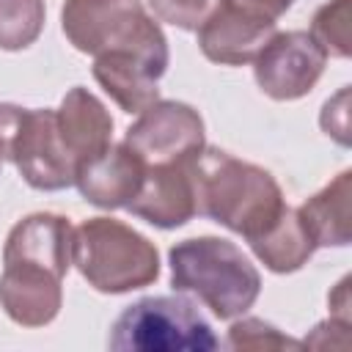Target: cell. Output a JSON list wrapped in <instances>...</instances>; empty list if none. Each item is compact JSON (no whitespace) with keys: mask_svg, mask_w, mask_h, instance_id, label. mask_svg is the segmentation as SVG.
Listing matches in <instances>:
<instances>
[{"mask_svg":"<svg viewBox=\"0 0 352 352\" xmlns=\"http://www.w3.org/2000/svg\"><path fill=\"white\" fill-rule=\"evenodd\" d=\"M44 28V0H0V50L30 47Z\"/></svg>","mask_w":352,"mask_h":352,"instance_id":"cell-17","label":"cell"},{"mask_svg":"<svg viewBox=\"0 0 352 352\" xmlns=\"http://www.w3.org/2000/svg\"><path fill=\"white\" fill-rule=\"evenodd\" d=\"M275 36V22L236 11L231 6H220L212 19L198 28V47L201 52L226 66H242L256 60L264 44Z\"/></svg>","mask_w":352,"mask_h":352,"instance_id":"cell-11","label":"cell"},{"mask_svg":"<svg viewBox=\"0 0 352 352\" xmlns=\"http://www.w3.org/2000/svg\"><path fill=\"white\" fill-rule=\"evenodd\" d=\"M124 143L146 168L184 162L204 148V121L184 102H154L126 129Z\"/></svg>","mask_w":352,"mask_h":352,"instance_id":"cell-7","label":"cell"},{"mask_svg":"<svg viewBox=\"0 0 352 352\" xmlns=\"http://www.w3.org/2000/svg\"><path fill=\"white\" fill-rule=\"evenodd\" d=\"M349 198H352V173L344 170L322 192H316L297 209L316 248H330V245L341 248L349 242L352 236Z\"/></svg>","mask_w":352,"mask_h":352,"instance_id":"cell-15","label":"cell"},{"mask_svg":"<svg viewBox=\"0 0 352 352\" xmlns=\"http://www.w3.org/2000/svg\"><path fill=\"white\" fill-rule=\"evenodd\" d=\"M110 349H217L209 322L179 297H146L129 305L113 324Z\"/></svg>","mask_w":352,"mask_h":352,"instance_id":"cell-6","label":"cell"},{"mask_svg":"<svg viewBox=\"0 0 352 352\" xmlns=\"http://www.w3.org/2000/svg\"><path fill=\"white\" fill-rule=\"evenodd\" d=\"M223 3L236 8V11H245V14H253V16L275 22L280 14H286L292 8L294 0H223Z\"/></svg>","mask_w":352,"mask_h":352,"instance_id":"cell-22","label":"cell"},{"mask_svg":"<svg viewBox=\"0 0 352 352\" xmlns=\"http://www.w3.org/2000/svg\"><path fill=\"white\" fill-rule=\"evenodd\" d=\"M324 50L314 41L311 33L305 30H289V33H275L264 50L256 55V82L258 88L278 102L300 99L305 96L316 80L324 72Z\"/></svg>","mask_w":352,"mask_h":352,"instance_id":"cell-8","label":"cell"},{"mask_svg":"<svg viewBox=\"0 0 352 352\" xmlns=\"http://www.w3.org/2000/svg\"><path fill=\"white\" fill-rule=\"evenodd\" d=\"M19 176L36 190H63L74 184V160L66 154L55 110H22L11 154Z\"/></svg>","mask_w":352,"mask_h":352,"instance_id":"cell-9","label":"cell"},{"mask_svg":"<svg viewBox=\"0 0 352 352\" xmlns=\"http://www.w3.org/2000/svg\"><path fill=\"white\" fill-rule=\"evenodd\" d=\"M143 176L146 165L126 143H121L82 160L74 170V184L88 204L102 209H118L129 206L143 184Z\"/></svg>","mask_w":352,"mask_h":352,"instance_id":"cell-10","label":"cell"},{"mask_svg":"<svg viewBox=\"0 0 352 352\" xmlns=\"http://www.w3.org/2000/svg\"><path fill=\"white\" fill-rule=\"evenodd\" d=\"M187 160L146 168L143 184L126 209L157 228L184 226L195 214V195H192V179H190Z\"/></svg>","mask_w":352,"mask_h":352,"instance_id":"cell-12","label":"cell"},{"mask_svg":"<svg viewBox=\"0 0 352 352\" xmlns=\"http://www.w3.org/2000/svg\"><path fill=\"white\" fill-rule=\"evenodd\" d=\"M72 261L80 275L104 294L148 286L160 275L157 248L121 220L91 217L74 228Z\"/></svg>","mask_w":352,"mask_h":352,"instance_id":"cell-5","label":"cell"},{"mask_svg":"<svg viewBox=\"0 0 352 352\" xmlns=\"http://www.w3.org/2000/svg\"><path fill=\"white\" fill-rule=\"evenodd\" d=\"M330 308H333V316L349 319V278H344L330 294Z\"/></svg>","mask_w":352,"mask_h":352,"instance_id":"cell-24","label":"cell"},{"mask_svg":"<svg viewBox=\"0 0 352 352\" xmlns=\"http://www.w3.org/2000/svg\"><path fill=\"white\" fill-rule=\"evenodd\" d=\"M311 36L324 50V55L346 58L352 50V3L349 0L324 3L314 14Z\"/></svg>","mask_w":352,"mask_h":352,"instance_id":"cell-18","label":"cell"},{"mask_svg":"<svg viewBox=\"0 0 352 352\" xmlns=\"http://www.w3.org/2000/svg\"><path fill=\"white\" fill-rule=\"evenodd\" d=\"M195 214H206L245 239L261 234L280 212L283 192L258 165L242 162L220 148H201L187 160Z\"/></svg>","mask_w":352,"mask_h":352,"instance_id":"cell-2","label":"cell"},{"mask_svg":"<svg viewBox=\"0 0 352 352\" xmlns=\"http://www.w3.org/2000/svg\"><path fill=\"white\" fill-rule=\"evenodd\" d=\"M96 82L110 94V99L124 113H143L154 102H160L157 74L129 52H104L94 60Z\"/></svg>","mask_w":352,"mask_h":352,"instance_id":"cell-14","label":"cell"},{"mask_svg":"<svg viewBox=\"0 0 352 352\" xmlns=\"http://www.w3.org/2000/svg\"><path fill=\"white\" fill-rule=\"evenodd\" d=\"M22 110L25 107H16V104H0V165L11 154V143H14V132L22 118Z\"/></svg>","mask_w":352,"mask_h":352,"instance_id":"cell-23","label":"cell"},{"mask_svg":"<svg viewBox=\"0 0 352 352\" xmlns=\"http://www.w3.org/2000/svg\"><path fill=\"white\" fill-rule=\"evenodd\" d=\"M74 228L66 217L38 212L19 220L3 248L0 305L25 327L50 324L63 302V275L72 264Z\"/></svg>","mask_w":352,"mask_h":352,"instance_id":"cell-1","label":"cell"},{"mask_svg":"<svg viewBox=\"0 0 352 352\" xmlns=\"http://www.w3.org/2000/svg\"><path fill=\"white\" fill-rule=\"evenodd\" d=\"M55 121H58L60 143L66 154L74 160V165L110 146L113 118L104 110V104L80 85L63 96L60 107L55 110Z\"/></svg>","mask_w":352,"mask_h":352,"instance_id":"cell-13","label":"cell"},{"mask_svg":"<svg viewBox=\"0 0 352 352\" xmlns=\"http://www.w3.org/2000/svg\"><path fill=\"white\" fill-rule=\"evenodd\" d=\"M231 349H253V352H272V349H300L302 344L283 336L278 327L261 319H242L228 330Z\"/></svg>","mask_w":352,"mask_h":352,"instance_id":"cell-19","label":"cell"},{"mask_svg":"<svg viewBox=\"0 0 352 352\" xmlns=\"http://www.w3.org/2000/svg\"><path fill=\"white\" fill-rule=\"evenodd\" d=\"M157 19L182 28V30H198L204 28L212 14L223 6V0H148Z\"/></svg>","mask_w":352,"mask_h":352,"instance_id":"cell-20","label":"cell"},{"mask_svg":"<svg viewBox=\"0 0 352 352\" xmlns=\"http://www.w3.org/2000/svg\"><path fill=\"white\" fill-rule=\"evenodd\" d=\"M346 96H349V91L344 88L336 99H330L327 104H324V110H322V129L327 132V135H333L338 143H349V126H346Z\"/></svg>","mask_w":352,"mask_h":352,"instance_id":"cell-21","label":"cell"},{"mask_svg":"<svg viewBox=\"0 0 352 352\" xmlns=\"http://www.w3.org/2000/svg\"><path fill=\"white\" fill-rule=\"evenodd\" d=\"M176 292L195 294L220 319L242 316L261 292V275L250 258L228 239H184L168 253Z\"/></svg>","mask_w":352,"mask_h":352,"instance_id":"cell-3","label":"cell"},{"mask_svg":"<svg viewBox=\"0 0 352 352\" xmlns=\"http://www.w3.org/2000/svg\"><path fill=\"white\" fill-rule=\"evenodd\" d=\"M248 242H250L256 258L272 272H294L316 250L297 209H289V206H283V212L261 234H256Z\"/></svg>","mask_w":352,"mask_h":352,"instance_id":"cell-16","label":"cell"},{"mask_svg":"<svg viewBox=\"0 0 352 352\" xmlns=\"http://www.w3.org/2000/svg\"><path fill=\"white\" fill-rule=\"evenodd\" d=\"M60 22L80 52H129L157 77L168 69V38L140 0H66Z\"/></svg>","mask_w":352,"mask_h":352,"instance_id":"cell-4","label":"cell"}]
</instances>
